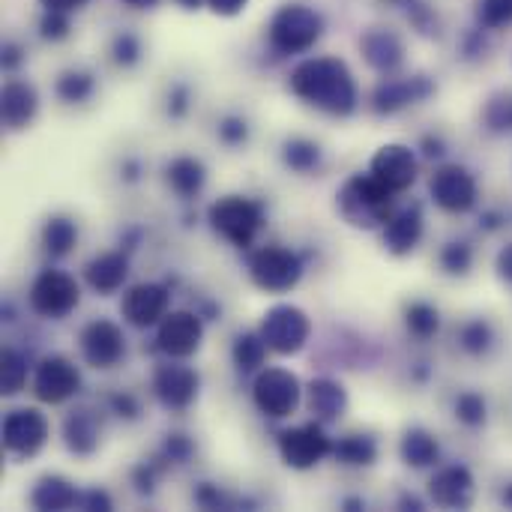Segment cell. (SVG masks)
<instances>
[{"mask_svg": "<svg viewBox=\"0 0 512 512\" xmlns=\"http://www.w3.org/2000/svg\"><path fill=\"white\" fill-rule=\"evenodd\" d=\"M435 93V84L426 75L402 78V81H387L375 90V108L381 114H396L414 102H423Z\"/></svg>", "mask_w": 512, "mask_h": 512, "instance_id": "d6986e66", "label": "cell"}, {"mask_svg": "<svg viewBox=\"0 0 512 512\" xmlns=\"http://www.w3.org/2000/svg\"><path fill=\"white\" fill-rule=\"evenodd\" d=\"M285 162H288L294 171H312V168L321 162V150H318V144H312V141L294 138V141L285 144Z\"/></svg>", "mask_w": 512, "mask_h": 512, "instance_id": "8d00e7d4", "label": "cell"}, {"mask_svg": "<svg viewBox=\"0 0 512 512\" xmlns=\"http://www.w3.org/2000/svg\"><path fill=\"white\" fill-rule=\"evenodd\" d=\"M75 240H78V228H75L72 219H66V216L48 219V225H45V231H42V243H45L48 255L63 258V255L75 246Z\"/></svg>", "mask_w": 512, "mask_h": 512, "instance_id": "f1b7e54d", "label": "cell"}, {"mask_svg": "<svg viewBox=\"0 0 512 512\" xmlns=\"http://www.w3.org/2000/svg\"><path fill=\"white\" fill-rule=\"evenodd\" d=\"M264 222V210L261 204H255L252 198L243 195H225L210 207V225L219 237H225L228 243L246 249L252 246L258 228Z\"/></svg>", "mask_w": 512, "mask_h": 512, "instance_id": "277c9868", "label": "cell"}, {"mask_svg": "<svg viewBox=\"0 0 512 512\" xmlns=\"http://www.w3.org/2000/svg\"><path fill=\"white\" fill-rule=\"evenodd\" d=\"M201 339H204V327H201L198 315H192V312H171L159 324L156 345H159L162 354H168L174 360H183V357H192L201 348Z\"/></svg>", "mask_w": 512, "mask_h": 512, "instance_id": "5bb4252c", "label": "cell"}, {"mask_svg": "<svg viewBox=\"0 0 512 512\" xmlns=\"http://www.w3.org/2000/svg\"><path fill=\"white\" fill-rule=\"evenodd\" d=\"M165 450H168L171 462H183V459L189 456V450H192V447H189V441H186L183 435H174V438L168 441V447H165Z\"/></svg>", "mask_w": 512, "mask_h": 512, "instance_id": "7dc6e473", "label": "cell"}, {"mask_svg": "<svg viewBox=\"0 0 512 512\" xmlns=\"http://www.w3.org/2000/svg\"><path fill=\"white\" fill-rule=\"evenodd\" d=\"M264 357H267V342H264V336L258 333H246V336H240L237 342H234V363L243 369V372H252V369H258L261 363H264Z\"/></svg>", "mask_w": 512, "mask_h": 512, "instance_id": "836d02e7", "label": "cell"}, {"mask_svg": "<svg viewBox=\"0 0 512 512\" xmlns=\"http://www.w3.org/2000/svg\"><path fill=\"white\" fill-rule=\"evenodd\" d=\"M459 345H462V351L471 354V357L489 354L492 345H495V330H492V324L483 321V318H474V321L462 324V330H459Z\"/></svg>", "mask_w": 512, "mask_h": 512, "instance_id": "f546056e", "label": "cell"}, {"mask_svg": "<svg viewBox=\"0 0 512 512\" xmlns=\"http://www.w3.org/2000/svg\"><path fill=\"white\" fill-rule=\"evenodd\" d=\"M474 474L465 465H447L429 480V495L444 510H468L474 504Z\"/></svg>", "mask_w": 512, "mask_h": 512, "instance_id": "2e32d148", "label": "cell"}, {"mask_svg": "<svg viewBox=\"0 0 512 512\" xmlns=\"http://www.w3.org/2000/svg\"><path fill=\"white\" fill-rule=\"evenodd\" d=\"M81 354L93 369H111L123 357V333L111 321H93L81 333Z\"/></svg>", "mask_w": 512, "mask_h": 512, "instance_id": "e0dca14e", "label": "cell"}, {"mask_svg": "<svg viewBox=\"0 0 512 512\" xmlns=\"http://www.w3.org/2000/svg\"><path fill=\"white\" fill-rule=\"evenodd\" d=\"M93 93V78L87 72H63L57 78V96L66 102H84Z\"/></svg>", "mask_w": 512, "mask_h": 512, "instance_id": "74e56055", "label": "cell"}, {"mask_svg": "<svg viewBox=\"0 0 512 512\" xmlns=\"http://www.w3.org/2000/svg\"><path fill=\"white\" fill-rule=\"evenodd\" d=\"M246 3H249V0H207V6H210L216 15H222V18L240 15V12L246 9Z\"/></svg>", "mask_w": 512, "mask_h": 512, "instance_id": "ee69618b", "label": "cell"}, {"mask_svg": "<svg viewBox=\"0 0 512 512\" xmlns=\"http://www.w3.org/2000/svg\"><path fill=\"white\" fill-rule=\"evenodd\" d=\"M474 264V249L468 243H447L441 249V267L450 276H465Z\"/></svg>", "mask_w": 512, "mask_h": 512, "instance_id": "ab89813d", "label": "cell"}, {"mask_svg": "<svg viewBox=\"0 0 512 512\" xmlns=\"http://www.w3.org/2000/svg\"><path fill=\"white\" fill-rule=\"evenodd\" d=\"M138 54H141V45H138V39H135L132 33H123V36L114 39V60H117V63L132 66V63L138 60Z\"/></svg>", "mask_w": 512, "mask_h": 512, "instance_id": "b9f144b4", "label": "cell"}, {"mask_svg": "<svg viewBox=\"0 0 512 512\" xmlns=\"http://www.w3.org/2000/svg\"><path fill=\"white\" fill-rule=\"evenodd\" d=\"M249 273H252V282H255L261 291L285 294V291H291V288L300 282V276H303V261H300L291 249L264 246V249H258V252L249 258Z\"/></svg>", "mask_w": 512, "mask_h": 512, "instance_id": "5b68a950", "label": "cell"}, {"mask_svg": "<svg viewBox=\"0 0 512 512\" xmlns=\"http://www.w3.org/2000/svg\"><path fill=\"white\" fill-rule=\"evenodd\" d=\"M252 396L261 414L282 420V417H291L300 405V381L288 369H267L258 375Z\"/></svg>", "mask_w": 512, "mask_h": 512, "instance_id": "ba28073f", "label": "cell"}, {"mask_svg": "<svg viewBox=\"0 0 512 512\" xmlns=\"http://www.w3.org/2000/svg\"><path fill=\"white\" fill-rule=\"evenodd\" d=\"M81 507L84 510H111V498L105 492H87L81 498Z\"/></svg>", "mask_w": 512, "mask_h": 512, "instance_id": "c3c4849f", "label": "cell"}, {"mask_svg": "<svg viewBox=\"0 0 512 512\" xmlns=\"http://www.w3.org/2000/svg\"><path fill=\"white\" fill-rule=\"evenodd\" d=\"M78 285L72 276L60 273V270H45L36 276L33 288H30V309L42 318H66L75 306H78Z\"/></svg>", "mask_w": 512, "mask_h": 512, "instance_id": "52a82bcc", "label": "cell"}, {"mask_svg": "<svg viewBox=\"0 0 512 512\" xmlns=\"http://www.w3.org/2000/svg\"><path fill=\"white\" fill-rule=\"evenodd\" d=\"M126 6H132V9H150V6H156L159 0H123Z\"/></svg>", "mask_w": 512, "mask_h": 512, "instance_id": "f5cc1de1", "label": "cell"}, {"mask_svg": "<svg viewBox=\"0 0 512 512\" xmlns=\"http://www.w3.org/2000/svg\"><path fill=\"white\" fill-rule=\"evenodd\" d=\"M423 144H426V156H432V159L435 156H444V144L438 138H426Z\"/></svg>", "mask_w": 512, "mask_h": 512, "instance_id": "f907efd6", "label": "cell"}, {"mask_svg": "<svg viewBox=\"0 0 512 512\" xmlns=\"http://www.w3.org/2000/svg\"><path fill=\"white\" fill-rule=\"evenodd\" d=\"M279 453L288 468L306 471V468L318 465L327 453H333V444L318 423H306V426H297V429H288L279 435Z\"/></svg>", "mask_w": 512, "mask_h": 512, "instance_id": "8fae6325", "label": "cell"}, {"mask_svg": "<svg viewBox=\"0 0 512 512\" xmlns=\"http://www.w3.org/2000/svg\"><path fill=\"white\" fill-rule=\"evenodd\" d=\"M63 438L69 453L75 456H90L99 447V420L93 411H75L63 423Z\"/></svg>", "mask_w": 512, "mask_h": 512, "instance_id": "cb8c5ba5", "label": "cell"}, {"mask_svg": "<svg viewBox=\"0 0 512 512\" xmlns=\"http://www.w3.org/2000/svg\"><path fill=\"white\" fill-rule=\"evenodd\" d=\"M126 276H129V261L120 252H105V255H99V258H93L87 264V282L99 294L120 291Z\"/></svg>", "mask_w": 512, "mask_h": 512, "instance_id": "7402d4cb", "label": "cell"}, {"mask_svg": "<svg viewBox=\"0 0 512 512\" xmlns=\"http://www.w3.org/2000/svg\"><path fill=\"white\" fill-rule=\"evenodd\" d=\"M429 192L435 198V204L447 213H468L477 207L480 189H477V177L465 168V165H444L435 171Z\"/></svg>", "mask_w": 512, "mask_h": 512, "instance_id": "9c48e42d", "label": "cell"}, {"mask_svg": "<svg viewBox=\"0 0 512 512\" xmlns=\"http://www.w3.org/2000/svg\"><path fill=\"white\" fill-rule=\"evenodd\" d=\"M27 384V363L18 351H3V396L21 393Z\"/></svg>", "mask_w": 512, "mask_h": 512, "instance_id": "f35d334b", "label": "cell"}, {"mask_svg": "<svg viewBox=\"0 0 512 512\" xmlns=\"http://www.w3.org/2000/svg\"><path fill=\"white\" fill-rule=\"evenodd\" d=\"M204 180H207V174H204V165H201L198 159L183 156V159H174V162L168 165V183H171V189H174L177 195H183V198L198 195L201 186H204Z\"/></svg>", "mask_w": 512, "mask_h": 512, "instance_id": "83f0119b", "label": "cell"}, {"mask_svg": "<svg viewBox=\"0 0 512 512\" xmlns=\"http://www.w3.org/2000/svg\"><path fill=\"white\" fill-rule=\"evenodd\" d=\"M477 24L483 30H504L512 24V0H477Z\"/></svg>", "mask_w": 512, "mask_h": 512, "instance_id": "d590c367", "label": "cell"}, {"mask_svg": "<svg viewBox=\"0 0 512 512\" xmlns=\"http://www.w3.org/2000/svg\"><path fill=\"white\" fill-rule=\"evenodd\" d=\"M333 453H336V459L345 462V465H372L375 456H378V447H375V441L366 438V435H348V438H342V441L333 447Z\"/></svg>", "mask_w": 512, "mask_h": 512, "instance_id": "1f68e13d", "label": "cell"}, {"mask_svg": "<svg viewBox=\"0 0 512 512\" xmlns=\"http://www.w3.org/2000/svg\"><path fill=\"white\" fill-rule=\"evenodd\" d=\"M291 90L303 102L327 111V114H351L357 108V87L348 66L336 57H312L303 60L291 72Z\"/></svg>", "mask_w": 512, "mask_h": 512, "instance_id": "6da1fadb", "label": "cell"}, {"mask_svg": "<svg viewBox=\"0 0 512 512\" xmlns=\"http://www.w3.org/2000/svg\"><path fill=\"white\" fill-rule=\"evenodd\" d=\"M441 456V447L435 441V435H429L426 429H408L402 438V459L411 468H429L435 465Z\"/></svg>", "mask_w": 512, "mask_h": 512, "instance_id": "4316f807", "label": "cell"}, {"mask_svg": "<svg viewBox=\"0 0 512 512\" xmlns=\"http://www.w3.org/2000/svg\"><path fill=\"white\" fill-rule=\"evenodd\" d=\"M501 501H504V507H510L512 510V483L504 489V495H501Z\"/></svg>", "mask_w": 512, "mask_h": 512, "instance_id": "11a10c76", "label": "cell"}, {"mask_svg": "<svg viewBox=\"0 0 512 512\" xmlns=\"http://www.w3.org/2000/svg\"><path fill=\"white\" fill-rule=\"evenodd\" d=\"M423 237V210L414 204V207H405L402 213L390 216L387 219V228H384V243L393 255H408L417 249Z\"/></svg>", "mask_w": 512, "mask_h": 512, "instance_id": "ffe728a7", "label": "cell"}, {"mask_svg": "<svg viewBox=\"0 0 512 512\" xmlns=\"http://www.w3.org/2000/svg\"><path fill=\"white\" fill-rule=\"evenodd\" d=\"M78 387H81V375H78V369H75L66 357L54 354V357H45V360L36 366L33 393H36L39 402H45V405H60V402L72 399V396L78 393Z\"/></svg>", "mask_w": 512, "mask_h": 512, "instance_id": "7c38bea8", "label": "cell"}, {"mask_svg": "<svg viewBox=\"0 0 512 512\" xmlns=\"http://www.w3.org/2000/svg\"><path fill=\"white\" fill-rule=\"evenodd\" d=\"M456 420L468 429H480L489 420V405L483 399V393H462L456 399Z\"/></svg>", "mask_w": 512, "mask_h": 512, "instance_id": "e575fe53", "label": "cell"}, {"mask_svg": "<svg viewBox=\"0 0 512 512\" xmlns=\"http://www.w3.org/2000/svg\"><path fill=\"white\" fill-rule=\"evenodd\" d=\"M405 324L417 339H432L441 330V315L429 303H411L405 312Z\"/></svg>", "mask_w": 512, "mask_h": 512, "instance_id": "d6a6232c", "label": "cell"}, {"mask_svg": "<svg viewBox=\"0 0 512 512\" xmlns=\"http://www.w3.org/2000/svg\"><path fill=\"white\" fill-rule=\"evenodd\" d=\"M123 318L132 324V327H153L165 318L168 312V291L162 285H135L126 291L123 297V306H120Z\"/></svg>", "mask_w": 512, "mask_h": 512, "instance_id": "ac0fdd59", "label": "cell"}, {"mask_svg": "<svg viewBox=\"0 0 512 512\" xmlns=\"http://www.w3.org/2000/svg\"><path fill=\"white\" fill-rule=\"evenodd\" d=\"M87 0H42L45 9H57V12H69V9H78L84 6Z\"/></svg>", "mask_w": 512, "mask_h": 512, "instance_id": "681fc988", "label": "cell"}, {"mask_svg": "<svg viewBox=\"0 0 512 512\" xmlns=\"http://www.w3.org/2000/svg\"><path fill=\"white\" fill-rule=\"evenodd\" d=\"M48 441V423L39 411L33 408H18L9 411L3 420V447L18 456V459H30L36 456Z\"/></svg>", "mask_w": 512, "mask_h": 512, "instance_id": "30bf717a", "label": "cell"}, {"mask_svg": "<svg viewBox=\"0 0 512 512\" xmlns=\"http://www.w3.org/2000/svg\"><path fill=\"white\" fill-rule=\"evenodd\" d=\"M153 390H156V399L171 408V411H183L195 402L198 396V375L195 369L189 366H180V363H165L156 369L153 375Z\"/></svg>", "mask_w": 512, "mask_h": 512, "instance_id": "9a60e30c", "label": "cell"}, {"mask_svg": "<svg viewBox=\"0 0 512 512\" xmlns=\"http://www.w3.org/2000/svg\"><path fill=\"white\" fill-rule=\"evenodd\" d=\"M393 195L378 177L372 174H354L342 189H339V213L348 225L354 228H378L393 216Z\"/></svg>", "mask_w": 512, "mask_h": 512, "instance_id": "7a4b0ae2", "label": "cell"}, {"mask_svg": "<svg viewBox=\"0 0 512 512\" xmlns=\"http://www.w3.org/2000/svg\"><path fill=\"white\" fill-rule=\"evenodd\" d=\"M369 174L378 177L390 192H405L417 183V156L405 144H384L369 165Z\"/></svg>", "mask_w": 512, "mask_h": 512, "instance_id": "4fadbf2b", "label": "cell"}, {"mask_svg": "<svg viewBox=\"0 0 512 512\" xmlns=\"http://www.w3.org/2000/svg\"><path fill=\"white\" fill-rule=\"evenodd\" d=\"M495 270H498V276H501L504 282H510V285H512V243H507V246H504V249L498 252Z\"/></svg>", "mask_w": 512, "mask_h": 512, "instance_id": "f6af8a7d", "label": "cell"}, {"mask_svg": "<svg viewBox=\"0 0 512 512\" xmlns=\"http://www.w3.org/2000/svg\"><path fill=\"white\" fill-rule=\"evenodd\" d=\"M309 408L315 417L321 420H339L348 408V393L339 381L330 378H318L309 387Z\"/></svg>", "mask_w": 512, "mask_h": 512, "instance_id": "d4e9b609", "label": "cell"}, {"mask_svg": "<svg viewBox=\"0 0 512 512\" xmlns=\"http://www.w3.org/2000/svg\"><path fill=\"white\" fill-rule=\"evenodd\" d=\"M30 504H33L36 510H69V507L78 504V492H75V486L66 483L63 477H42V480L36 483L33 495H30Z\"/></svg>", "mask_w": 512, "mask_h": 512, "instance_id": "484cf974", "label": "cell"}, {"mask_svg": "<svg viewBox=\"0 0 512 512\" xmlns=\"http://www.w3.org/2000/svg\"><path fill=\"white\" fill-rule=\"evenodd\" d=\"M324 33V18L306 3H285L270 21V45L279 54H303Z\"/></svg>", "mask_w": 512, "mask_h": 512, "instance_id": "3957f363", "label": "cell"}, {"mask_svg": "<svg viewBox=\"0 0 512 512\" xmlns=\"http://www.w3.org/2000/svg\"><path fill=\"white\" fill-rule=\"evenodd\" d=\"M180 6H186V9H198L201 6V0H177Z\"/></svg>", "mask_w": 512, "mask_h": 512, "instance_id": "9f6ffc18", "label": "cell"}, {"mask_svg": "<svg viewBox=\"0 0 512 512\" xmlns=\"http://www.w3.org/2000/svg\"><path fill=\"white\" fill-rule=\"evenodd\" d=\"M186 111V90L180 87L177 93H174V114H183Z\"/></svg>", "mask_w": 512, "mask_h": 512, "instance_id": "816d5d0a", "label": "cell"}, {"mask_svg": "<svg viewBox=\"0 0 512 512\" xmlns=\"http://www.w3.org/2000/svg\"><path fill=\"white\" fill-rule=\"evenodd\" d=\"M246 123L240 120V117H228V120H222V126H219V135H222V141H228V144H240V141H246Z\"/></svg>", "mask_w": 512, "mask_h": 512, "instance_id": "7bdbcfd3", "label": "cell"}, {"mask_svg": "<svg viewBox=\"0 0 512 512\" xmlns=\"http://www.w3.org/2000/svg\"><path fill=\"white\" fill-rule=\"evenodd\" d=\"M483 126L495 135H512V90L489 96L483 108Z\"/></svg>", "mask_w": 512, "mask_h": 512, "instance_id": "4dcf8cb0", "label": "cell"}, {"mask_svg": "<svg viewBox=\"0 0 512 512\" xmlns=\"http://www.w3.org/2000/svg\"><path fill=\"white\" fill-rule=\"evenodd\" d=\"M309 333H312V324L306 312L297 306H273L261 321V336L267 348L282 357L300 354L309 342Z\"/></svg>", "mask_w": 512, "mask_h": 512, "instance_id": "8992f818", "label": "cell"}, {"mask_svg": "<svg viewBox=\"0 0 512 512\" xmlns=\"http://www.w3.org/2000/svg\"><path fill=\"white\" fill-rule=\"evenodd\" d=\"M39 108V99H36V90L24 81H9L3 87V123L9 129H21L33 120Z\"/></svg>", "mask_w": 512, "mask_h": 512, "instance_id": "603a6c76", "label": "cell"}, {"mask_svg": "<svg viewBox=\"0 0 512 512\" xmlns=\"http://www.w3.org/2000/svg\"><path fill=\"white\" fill-rule=\"evenodd\" d=\"M360 45H363L369 66L378 72H393L405 60V45L393 30H369Z\"/></svg>", "mask_w": 512, "mask_h": 512, "instance_id": "44dd1931", "label": "cell"}, {"mask_svg": "<svg viewBox=\"0 0 512 512\" xmlns=\"http://www.w3.org/2000/svg\"><path fill=\"white\" fill-rule=\"evenodd\" d=\"M15 63H18V48L6 45V66H15Z\"/></svg>", "mask_w": 512, "mask_h": 512, "instance_id": "db71d44e", "label": "cell"}, {"mask_svg": "<svg viewBox=\"0 0 512 512\" xmlns=\"http://www.w3.org/2000/svg\"><path fill=\"white\" fill-rule=\"evenodd\" d=\"M39 27H42V36H45V39H63V36L69 33V18H66V12L48 9Z\"/></svg>", "mask_w": 512, "mask_h": 512, "instance_id": "60d3db41", "label": "cell"}, {"mask_svg": "<svg viewBox=\"0 0 512 512\" xmlns=\"http://www.w3.org/2000/svg\"><path fill=\"white\" fill-rule=\"evenodd\" d=\"M111 408L120 414V417H138V402L132 396H111Z\"/></svg>", "mask_w": 512, "mask_h": 512, "instance_id": "bcb514c9", "label": "cell"}]
</instances>
